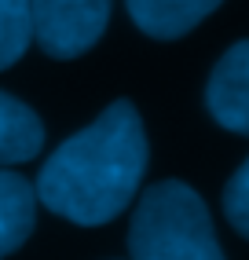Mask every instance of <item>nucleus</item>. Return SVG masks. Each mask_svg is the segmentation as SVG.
I'll return each mask as SVG.
<instances>
[{
  "mask_svg": "<svg viewBox=\"0 0 249 260\" xmlns=\"http://www.w3.org/2000/svg\"><path fill=\"white\" fill-rule=\"evenodd\" d=\"M224 216L231 220V228L249 238V158L238 165V172L224 187Z\"/></svg>",
  "mask_w": 249,
  "mask_h": 260,
  "instance_id": "nucleus-9",
  "label": "nucleus"
},
{
  "mask_svg": "<svg viewBox=\"0 0 249 260\" xmlns=\"http://www.w3.org/2000/svg\"><path fill=\"white\" fill-rule=\"evenodd\" d=\"M224 0H124L132 22L158 41H176L202 26Z\"/></svg>",
  "mask_w": 249,
  "mask_h": 260,
  "instance_id": "nucleus-5",
  "label": "nucleus"
},
{
  "mask_svg": "<svg viewBox=\"0 0 249 260\" xmlns=\"http://www.w3.org/2000/svg\"><path fill=\"white\" fill-rule=\"evenodd\" d=\"M205 107L220 128L249 136V41L231 44L212 66L205 84Z\"/></svg>",
  "mask_w": 249,
  "mask_h": 260,
  "instance_id": "nucleus-4",
  "label": "nucleus"
},
{
  "mask_svg": "<svg viewBox=\"0 0 249 260\" xmlns=\"http://www.w3.org/2000/svg\"><path fill=\"white\" fill-rule=\"evenodd\" d=\"M114 0H29V37L51 59L92 51L110 26Z\"/></svg>",
  "mask_w": 249,
  "mask_h": 260,
  "instance_id": "nucleus-3",
  "label": "nucleus"
},
{
  "mask_svg": "<svg viewBox=\"0 0 249 260\" xmlns=\"http://www.w3.org/2000/svg\"><path fill=\"white\" fill-rule=\"evenodd\" d=\"M147 172L143 117L129 99H114L92 125L48 154L37 172V205L70 223L99 228L129 209Z\"/></svg>",
  "mask_w": 249,
  "mask_h": 260,
  "instance_id": "nucleus-1",
  "label": "nucleus"
},
{
  "mask_svg": "<svg viewBox=\"0 0 249 260\" xmlns=\"http://www.w3.org/2000/svg\"><path fill=\"white\" fill-rule=\"evenodd\" d=\"M37 228V190L26 176L0 169V260L26 246Z\"/></svg>",
  "mask_w": 249,
  "mask_h": 260,
  "instance_id": "nucleus-6",
  "label": "nucleus"
},
{
  "mask_svg": "<svg viewBox=\"0 0 249 260\" xmlns=\"http://www.w3.org/2000/svg\"><path fill=\"white\" fill-rule=\"evenodd\" d=\"M132 260H224L209 205L183 180H158L136 202L129 223Z\"/></svg>",
  "mask_w": 249,
  "mask_h": 260,
  "instance_id": "nucleus-2",
  "label": "nucleus"
},
{
  "mask_svg": "<svg viewBox=\"0 0 249 260\" xmlns=\"http://www.w3.org/2000/svg\"><path fill=\"white\" fill-rule=\"evenodd\" d=\"M44 147V125L33 107L0 92V169L33 161Z\"/></svg>",
  "mask_w": 249,
  "mask_h": 260,
  "instance_id": "nucleus-7",
  "label": "nucleus"
},
{
  "mask_svg": "<svg viewBox=\"0 0 249 260\" xmlns=\"http://www.w3.org/2000/svg\"><path fill=\"white\" fill-rule=\"evenodd\" d=\"M29 41V0H0V70L19 62Z\"/></svg>",
  "mask_w": 249,
  "mask_h": 260,
  "instance_id": "nucleus-8",
  "label": "nucleus"
}]
</instances>
